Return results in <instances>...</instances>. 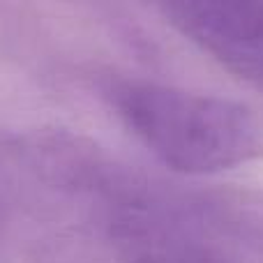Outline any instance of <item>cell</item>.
Instances as JSON below:
<instances>
[{
  "label": "cell",
  "instance_id": "obj_2",
  "mask_svg": "<svg viewBox=\"0 0 263 263\" xmlns=\"http://www.w3.org/2000/svg\"><path fill=\"white\" fill-rule=\"evenodd\" d=\"M109 100L125 127L176 171H229L263 150L254 111L227 97L153 81H118L111 83Z\"/></svg>",
  "mask_w": 263,
  "mask_h": 263
},
{
  "label": "cell",
  "instance_id": "obj_4",
  "mask_svg": "<svg viewBox=\"0 0 263 263\" xmlns=\"http://www.w3.org/2000/svg\"><path fill=\"white\" fill-rule=\"evenodd\" d=\"M252 219H254V224H252V227H254L256 231L261 233V238H263V205H261L259 215H252Z\"/></svg>",
  "mask_w": 263,
  "mask_h": 263
},
{
  "label": "cell",
  "instance_id": "obj_3",
  "mask_svg": "<svg viewBox=\"0 0 263 263\" xmlns=\"http://www.w3.org/2000/svg\"><path fill=\"white\" fill-rule=\"evenodd\" d=\"M148 3L222 67L254 86H263V0Z\"/></svg>",
  "mask_w": 263,
  "mask_h": 263
},
{
  "label": "cell",
  "instance_id": "obj_1",
  "mask_svg": "<svg viewBox=\"0 0 263 263\" xmlns=\"http://www.w3.org/2000/svg\"><path fill=\"white\" fill-rule=\"evenodd\" d=\"M55 168L92 201L116 263H247L194 205L79 153Z\"/></svg>",
  "mask_w": 263,
  "mask_h": 263
}]
</instances>
